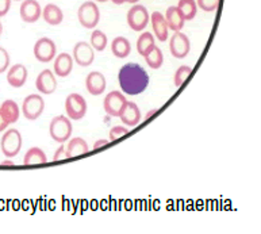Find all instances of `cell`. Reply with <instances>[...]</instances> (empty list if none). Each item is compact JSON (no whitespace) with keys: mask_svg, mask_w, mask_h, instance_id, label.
Returning <instances> with one entry per match:
<instances>
[{"mask_svg":"<svg viewBox=\"0 0 261 234\" xmlns=\"http://www.w3.org/2000/svg\"><path fill=\"white\" fill-rule=\"evenodd\" d=\"M192 73V68L188 67V65H181V67L177 68V70L173 74V84L175 87H181L184 84V82L190 77V74Z\"/></svg>","mask_w":261,"mask_h":234,"instance_id":"f1b7e54d","label":"cell"},{"mask_svg":"<svg viewBox=\"0 0 261 234\" xmlns=\"http://www.w3.org/2000/svg\"><path fill=\"white\" fill-rule=\"evenodd\" d=\"M119 118L123 122V125L134 127V126H137L141 122V110L138 109V106L134 101L127 100V103H126L123 110H122Z\"/></svg>","mask_w":261,"mask_h":234,"instance_id":"2e32d148","label":"cell"},{"mask_svg":"<svg viewBox=\"0 0 261 234\" xmlns=\"http://www.w3.org/2000/svg\"><path fill=\"white\" fill-rule=\"evenodd\" d=\"M20 18L26 23H34L42 16V8L37 0H23L19 7Z\"/></svg>","mask_w":261,"mask_h":234,"instance_id":"7c38bea8","label":"cell"},{"mask_svg":"<svg viewBox=\"0 0 261 234\" xmlns=\"http://www.w3.org/2000/svg\"><path fill=\"white\" fill-rule=\"evenodd\" d=\"M47 161L46 153L43 152L41 148H30L28 150V153L24 154L23 164L24 165H41L45 164Z\"/></svg>","mask_w":261,"mask_h":234,"instance_id":"cb8c5ba5","label":"cell"},{"mask_svg":"<svg viewBox=\"0 0 261 234\" xmlns=\"http://www.w3.org/2000/svg\"><path fill=\"white\" fill-rule=\"evenodd\" d=\"M127 133H129V130L126 129V127H123V126H115V127H113V129L110 130V141L119 140V138L125 137Z\"/></svg>","mask_w":261,"mask_h":234,"instance_id":"1f68e13d","label":"cell"},{"mask_svg":"<svg viewBox=\"0 0 261 234\" xmlns=\"http://www.w3.org/2000/svg\"><path fill=\"white\" fill-rule=\"evenodd\" d=\"M176 7L179 8L184 20H192L198 14V4L195 0H179Z\"/></svg>","mask_w":261,"mask_h":234,"instance_id":"484cf974","label":"cell"},{"mask_svg":"<svg viewBox=\"0 0 261 234\" xmlns=\"http://www.w3.org/2000/svg\"><path fill=\"white\" fill-rule=\"evenodd\" d=\"M88 150H90L88 144L83 138H80V137H74V138L69 140V142L66 145V153H68L69 159L83 156V154L88 153Z\"/></svg>","mask_w":261,"mask_h":234,"instance_id":"7402d4cb","label":"cell"},{"mask_svg":"<svg viewBox=\"0 0 261 234\" xmlns=\"http://www.w3.org/2000/svg\"><path fill=\"white\" fill-rule=\"evenodd\" d=\"M111 51L118 59H126L132 53V45L126 37H117L111 42Z\"/></svg>","mask_w":261,"mask_h":234,"instance_id":"44dd1931","label":"cell"},{"mask_svg":"<svg viewBox=\"0 0 261 234\" xmlns=\"http://www.w3.org/2000/svg\"><path fill=\"white\" fill-rule=\"evenodd\" d=\"M165 20H167L168 28L173 30V32H181V29L184 28V18L183 15L180 14L179 8L176 6H171V7L167 8L165 11Z\"/></svg>","mask_w":261,"mask_h":234,"instance_id":"ffe728a7","label":"cell"},{"mask_svg":"<svg viewBox=\"0 0 261 234\" xmlns=\"http://www.w3.org/2000/svg\"><path fill=\"white\" fill-rule=\"evenodd\" d=\"M107 144H109V140H98L95 142L92 148H94V150H98V149L103 148V146H106Z\"/></svg>","mask_w":261,"mask_h":234,"instance_id":"d590c367","label":"cell"},{"mask_svg":"<svg viewBox=\"0 0 261 234\" xmlns=\"http://www.w3.org/2000/svg\"><path fill=\"white\" fill-rule=\"evenodd\" d=\"M95 2H98V3H106V2H109V0H95Z\"/></svg>","mask_w":261,"mask_h":234,"instance_id":"60d3db41","label":"cell"},{"mask_svg":"<svg viewBox=\"0 0 261 234\" xmlns=\"http://www.w3.org/2000/svg\"><path fill=\"white\" fill-rule=\"evenodd\" d=\"M2 33H3V24L0 22V35H2Z\"/></svg>","mask_w":261,"mask_h":234,"instance_id":"b9f144b4","label":"cell"},{"mask_svg":"<svg viewBox=\"0 0 261 234\" xmlns=\"http://www.w3.org/2000/svg\"><path fill=\"white\" fill-rule=\"evenodd\" d=\"M66 159H69L68 157V153H66V148L64 145H60L59 149L56 150L55 154H53V160L55 161H63L66 160Z\"/></svg>","mask_w":261,"mask_h":234,"instance_id":"d6a6232c","label":"cell"},{"mask_svg":"<svg viewBox=\"0 0 261 234\" xmlns=\"http://www.w3.org/2000/svg\"><path fill=\"white\" fill-rule=\"evenodd\" d=\"M73 61L79 67H90L95 60V50L90 43L80 41L73 46Z\"/></svg>","mask_w":261,"mask_h":234,"instance_id":"8fae6325","label":"cell"},{"mask_svg":"<svg viewBox=\"0 0 261 234\" xmlns=\"http://www.w3.org/2000/svg\"><path fill=\"white\" fill-rule=\"evenodd\" d=\"M114 4H123V0H111Z\"/></svg>","mask_w":261,"mask_h":234,"instance_id":"ab89813d","label":"cell"},{"mask_svg":"<svg viewBox=\"0 0 261 234\" xmlns=\"http://www.w3.org/2000/svg\"><path fill=\"white\" fill-rule=\"evenodd\" d=\"M127 24L129 28L134 32H142L145 28L148 26L149 20H150V15H149L148 10L142 4H134L127 12Z\"/></svg>","mask_w":261,"mask_h":234,"instance_id":"5b68a950","label":"cell"},{"mask_svg":"<svg viewBox=\"0 0 261 234\" xmlns=\"http://www.w3.org/2000/svg\"><path fill=\"white\" fill-rule=\"evenodd\" d=\"M140 2V0H123V3H132V4H137Z\"/></svg>","mask_w":261,"mask_h":234,"instance_id":"f35d334b","label":"cell"},{"mask_svg":"<svg viewBox=\"0 0 261 234\" xmlns=\"http://www.w3.org/2000/svg\"><path fill=\"white\" fill-rule=\"evenodd\" d=\"M8 125H10V123H8L7 119L4 118L3 113L0 111V132H3V130L7 129V126H8Z\"/></svg>","mask_w":261,"mask_h":234,"instance_id":"e575fe53","label":"cell"},{"mask_svg":"<svg viewBox=\"0 0 261 234\" xmlns=\"http://www.w3.org/2000/svg\"><path fill=\"white\" fill-rule=\"evenodd\" d=\"M150 20H152V28H153V33L157 37L159 41L161 42H165L168 39V32H169V28H168V23L164 15L161 12L154 11L152 12V16H150Z\"/></svg>","mask_w":261,"mask_h":234,"instance_id":"ac0fdd59","label":"cell"},{"mask_svg":"<svg viewBox=\"0 0 261 234\" xmlns=\"http://www.w3.org/2000/svg\"><path fill=\"white\" fill-rule=\"evenodd\" d=\"M45 110V100L41 95L33 94L26 96L22 105V114L29 121H35L42 115Z\"/></svg>","mask_w":261,"mask_h":234,"instance_id":"52a82bcc","label":"cell"},{"mask_svg":"<svg viewBox=\"0 0 261 234\" xmlns=\"http://www.w3.org/2000/svg\"><path fill=\"white\" fill-rule=\"evenodd\" d=\"M87 101L80 94H70L65 99L66 115L72 121H80L87 114Z\"/></svg>","mask_w":261,"mask_h":234,"instance_id":"8992f818","label":"cell"},{"mask_svg":"<svg viewBox=\"0 0 261 234\" xmlns=\"http://www.w3.org/2000/svg\"><path fill=\"white\" fill-rule=\"evenodd\" d=\"M219 2L221 0H196V4H198V7L202 8L203 11L213 12L218 8Z\"/></svg>","mask_w":261,"mask_h":234,"instance_id":"f546056e","label":"cell"},{"mask_svg":"<svg viewBox=\"0 0 261 234\" xmlns=\"http://www.w3.org/2000/svg\"><path fill=\"white\" fill-rule=\"evenodd\" d=\"M34 56L39 63H50L51 60H55L56 53H57V46L53 39L42 37L39 38L34 45Z\"/></svg>","mask_w":261,"mask_h":234,"instance_id":"ba28073f","label":"cell"},{"mask_svg":"<svg viewBox=\"0 0 261 234\" xmlns=\"http://www.w3.org/2000/svg\"><path fill=\"white\" fill-rule=\"evenodd\" d=\"M2 165H3V167H8V165H14V163H12V160H6V161H3V163H2Z\"/></svg>","mask_w":261,"mask_h":234,"instance_id":"8d00e7d4","label":"cell"},{"mask_svg":"<svg viewBox=\"0 0 261 234\" xmlns=\"http://www.w3.org/2000/svg\"><path fill=\"white\" fill-rule=\"evenodd\" d=\"M156 113H157V110H156V109L152 110V111H149V113L146 114V117H145V118L148 119V118H150V117H152V115H154V114H156Z\"/></svg>","mask_w":261,"mask_h":234,"instance_id":"74e56055","label":"cell"},{"mask_svg":"<svg viewBox=\"0 0 261 234\" xmlns=\"http://www.w3.org/2000/svg\"><path fill=\"white\" fill-rule=\"evenodd\" d=\"M28 82V68L23 64L12 65L7 72V83L12 88H20Z\"/></svg>","mask_w":261,"mask_h":234,"instance_id":"9a60e30c","label":"cell"},{"mask_svg":"<svg viewBox=\"0 0 261 234\" xmlns=\"http://www.w3.org/2000/svg\"><path fill=\"white\" fill-rule=\"evenodd\" d=\"M169 50L172 56L176 59H184L187 57L191 50V42L187 35L181 32H175L169 39Z\"/></svg>","mask_w":261,"mask_h":234,"instance_id":"9c48e42d","label":"cell"},{"mask_svg":"<svg viewBox=\"0 0 261 234\" xmlns=\"http://www.w3.org/2000/svg\"><path fill=\"white\" fill-rule=\"evenodd\" d=\"M35 87L37 90L43 95L53 94L57 88V80L55 77V73L50 69H43L38 74V77L35 80Z\"/></svg>","mask_w":261,"mask_h":234,"instance_id":"4fadbf2b","label":"cell"},{"mask_svg":"<svg viewBox=\"0 0 261 234\" xmlns=\"http://www.w3.org/2000/svg\"><path fill=\"white\" fill-rule=\"evenodd\" d=\"M15 2H20V0H15Z\"/></svg>","mask_w":261,"mask_h":234,"instance_id":"7bdbcfd3","label":"cell"},{"mask_svg":"<svg viewBox=\"0 0 261 234\" xmlns=\"http://www.w3.org/2000/svg\"><path fill=\"white\" fill-rule=\"evenodd\" d=\"M10 8H11V0H0V18L7 15Z\"/></svg>","mask_w":261,"mask_h":234,"instance_id":"836d02e7","label":"cell"},{"mask_svg":"<svg viewBox=\"0 0 261 234\" xmlns=\"http://www.w3.org/2000/svg\"><path fill=\"white\" fill-rule=\"evenodd\" d=\"M126 103H127V99L125 98V95L121 94L119 91H111L105 98L103 107H105V111L107 115L119 118Z\"/></svg>","mask_w":261,"mask_h":234,"instance_id":"30bf717a","label":"cell"},{"mask_svg":"<svg viewBox=\"0 0 261 234\" xmlns=\"http://www.w3.org/2000/svg\"><path fill=\"white\" fill-rule=\"evenodd\" d=\"M79 22L83 28L95 29L98 26L100 20V11H99L98 4L95 2H86L79 7L77 11Z\"/></svg>","mask_w":261,"mask_h":234,"instance_id":"277c9868","label":"cell"},{"mask_svg":"<svg viewBox=\"0 0 261 234\" xmlns=\"http://www.w3.org/2000/svg\"><path fill=\"white\" fill-rule=\"evenodd\" d=\"M73 57L68 53H61L56 56L55 60V74L59 77H68L73 69Z\"/></svg>","mask_w":261,"mask_h":234,"instance_id":"e0dca14e","label":"cell"},{"mask_svg":"<svg viewBox=\"0 0 261 234\" xmlns=\"http://www.w3.org/2000/svg\"><path fill=\"white\" fill-rule=\"evenodd\" d=\"M107 43H109V39H107V35L101 30H94L92 34H91V46L94 47V50L96 51H103L107 47Z\"/></svg>","mask_w":261,"mask_h":234,"instance_id":"83f0119b","label":"cell"},{"mask_svg":"<svg viewBox=\"0 0 261 234\" xmlns=\"http://www.w3.org/2000/svg\"><path fill=\"white\" fill-rule=\"evenodd\" d=\"M118 82L123 94L126 95H140L142 94L149 86L148 72L136 63H129L123 65L118 72Z\"/></svg>","mask_w":261,"mask_h":234,"instance_id":"6da1fadb","label":"cell"},{"mask_svg":"<svg viewBox=\"0 0 261 234\" xmlns=\"http://www.w3.org/2000/svg\"><path fill=\"white\" fill-rule=\"evenodd\" d=\"M0 148H2V152L7 159L18 156V153L22 149V134L16 129L7 130L2 137Z\"/></svg>","mask_w":261,"mask_h":234,"instance_id":"3957f363","label":"cell"},{"mask_svg":"<svg viewBox=\"0 0 261 234\" xmlns=\"http://www.w3.org/2000/svg\"><path fill=\"white\" fill-rule=\"evenodd\" d=\"M86 87L87 91H88L91 95H94V96L101 95L106 91V87H107V82H106L105 74L98 72V70L91 72L86 79Z\"/></svg>","mask_w":261,"mask_h":234,"instance_id":"5bb4252c","label":"cell"},{"mask_svg":"<svg viewBox=\"0 0 261 234\" xmlns=\"http://www.w3.org/2000/svg\"><path fill=\"white\" fill-rule=\"evenodd\" d=\"M10 68V55L4 47L0 46V73H3Z\"/></svg>","mask_w":261,"mask_h":234,"instance_id":"4dcf8cb0","label":"cell"},{"mask_svg":"<svg viewBox=\"0 0 261 234\" xmlns=\"http://www.w3.org/2000/svg\"><path fill=\"white\" fill-rule=\"evenodd\" d=\"M144 59L146 61V64H148V67H150L152 69H159V68L163 67L164 55L159 46L153 47L152 50L149 51Z\"/></svg>","mask_w":261,"mask_h":234,"instance_id":"4316f807","label":"cell"},{"mask_svg":"<svg viewBox=\"0 0 261 234\" xmlns=\"http://www.w3.org/2000/svg\"><path fill=\"white\" fill-rule=\"evenodd\" d=\"M42 16L43 20H45L47 24H50V26H59L60 23H63L64 20L63 10H61L59 6H56V4L53 3L46 4V6L43 7Z\"/></svg>","mask_w":261,"mask_h":234,"instance_id":"d6986e66","label":"cell"},{"mask_svg":"<svg viewBox=\"0 0 261 234\" xmlns=\"http://www.w3.org/2000/svg\"><path fill=\"white\" fill-rule=\"evenodd\" d=\"M154 46H156V45H154V37H153L152 33H142V34L138 37V39H137V51H138L142 57H145V56L148 55L149 51L152 50Z\"/></svg>","mask_w":261,"mask_h":234,"instance_id":"d4e9b609","label":"cell"},{"mask_svg":"<svg viewBox=\"0 0 261 234\" xmlns=\"http://www.w3.org/2000/svg\"><path fill=\"white\" fill-rule=\"evenodd\" d=\"M72 123L70 119L65 115H59L51 119L50 126H49V133H50L51 140L60 144H64L66 141H69L72 136Z\"/></svg>","mask_w":261,"mask_h":234,"instance_id":"7a4b0ae2","label":"cell"},{"mask_svg":"<svg viewBox=\"0 0 261 234\" xmlns=\"http://www.w3.org/2000/svg\"><path fill=\"white\" fill-rule=\"evenodd\" d=\"M0 111L3 113L4 118L7 119L8 123H15L19 119V106L16 105L15 100H11V99L4 100L2 106H0Z\"/></svg>","mask_w":261,"mask_h":234,"instance_id":"603a6c76","label":"cell"}]
</instances>
